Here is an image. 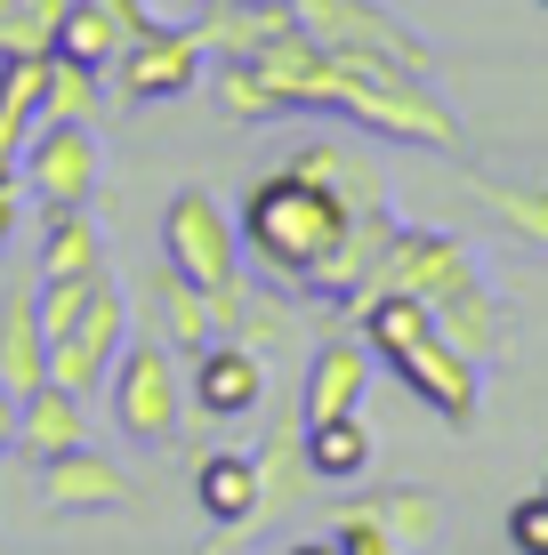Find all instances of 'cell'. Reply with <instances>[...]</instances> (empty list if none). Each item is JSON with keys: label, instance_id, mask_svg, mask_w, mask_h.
Here are the masks:
<instances>
[{"label": "cell", "instance_id": "obj_20", "mask_svg": "<svg viewBox=\"0 0 548 555\" xmlns=\"http://www.w3.org/2000/svg\"><path fill=\"white\" fill-rule=\"evenodd\" d=\"M339 507H355V515H371V524L387 531L404 555H420V547H436V531H444V507H436V491H420V483H371V491H347Z\"/></svg>", "mask_w": 548, "mask_h": 555}, {"label": "cell", "instance_id": "obj_30", "mask_svg": "<svg viewBox=\"0 0 548 555\" xmlns=\"http://www.w3.org/2000/svg\"><path fill=\"white\" fill-rule=\"evenodd\" d=\"M234 338H242V347H258V354H275L282 338H291V291H275V298L258 291V298H251V314H242V331H234Z\"/></svg>", "mask_w": 548, "mask_h": 555}, {"label": "cell", "instance_id": "obj_18", "mask_svg": "<svg viewBox=\"0 0 548 555\" xmlns=\"http://www.w3.org/2000/svg\"><path fill=\"white\" fill-rule=\"evenodd\" d=\"M298 25L291 0H202V49H211V65H234V56H258L267 41Z\"/></svg>", "mask_w": 548, "mask_h": 555}, {"label": "cell", "instance_id": "obj_12", "mask_svg": "<svg viewBox=\"0 0 548 555\" xmlns=\"http://www.w3.org/2000/svg\"><path fill=\"white\" fill-rule=\"evenodd\" d=\"M291 169H307L315 185H331L339 202L355 209V218H387V169H380V153L371 145H347V138H307L291 153Z\"/></svg>", "mask_w": 548, "mask_h": 555}, {"label": "cell", "instance_id": "obj_3", "mask_svg": "<svg viewBox=\"0 0 548 555\" xmlns=\"http://www.w3.org/2000/svg\"><path fill=\"white\" fill-rule=\"evenodd\" d=\"M291 9H298V33L323 56H364V65H395V73L436 81V49H428L387 0H291Z\"/></svg>", "mask_w": 548, "mask_h": 555}, {"label": "cell", "instance_id": "obj_35", "mask_svg": "<svg viewBox=\"0 0 548 555\" xmlns=\"http://www.w3.org/2000/svg\"><path fill=\"white\" fill-rule=\"evenodd\" d=\"M9 16H16V0H0V33H9Z\"/></svg>", "mask_w": 548, "mask_h": 555}, {"label": "cell", "instance_id": "obj_25", "mask_svg": "<svg viewBox=\"0 0 548 555\" xmlns=\"http://www.w3.org/2000/svg\"><path fill=\"white\" fill-rule=\"evenodd\" d=\"M122 49H129V25L113 9H98V0H73L65 25H56V56H73V65H89V73H105Z\"/></svg>", "mask_w": 548, "mask_h": 555}, {"label": "cell", "instance_id": "obj_37", "mask_svg": "<svg viewBox=\"0 0 548 555\" xmlns=\"http://www.w3.org/2000/svg\"><path fill=\"white\" fill-rule=\"evenodd\" d=\"M540 9H548V0H540Z\"/></svg>", "mask_w": 548, "mask_h": 555}, {"label": "cell", "instance_id": "obj_32", "mask_svg": "<svg viewBox=\"0 0 548 555\" xmlns=\"http://www.w3.org/2000/svg\"><path fill=\"white\" fill-rule=\"evenodd\" d=\"M16 9H25L33 25H49V33H56V25H65V9H73V0H16Z\"/></svg>", "mask_w": 548, "mask_h": 555}, {"label": "cell", "instance_id": "obj_23", "mask_svg": "<svg viewBox=\"0 0 548 555\" xmlns=\"http://www.w3.org/2000/svg\"><path fill=\"white\" fill-rule=\"evenodd\" d=\"M154 306H162V338H169L178 354H202V347L218 338V322H211V298H202V282H186L169 258L154 266Z\"/></svg>", "mask_w": 548, "mask_h": 555}, {"label": "cell", "instance_id": "obj_27", "mask_svg": "<svg viewBox=\"0 0 548 555\" xmlns=\"http://www.w3.org/2000/svg\"><path fill=\"white\" fill-rule=\"evenodd\" d=\"M105 105V73L73 65V56L49 49V89H41V121H98Z\"/></svg>", "mask_w": 548, "mask_h": 555}, {"label": "cell", "instance_id": "obj_16", "mask_svg": "<svg viewBox=\"0 0 548 555\" xmlns=\"http://www.w3.org/2000/svg\"><path fill=\"white\" fill-rule=\"evenodd\" d=\"M194 500L218 531H251L267 515V483H258L251 451H194Z\"/></svg>", "mask_w": 548, "mask_h": 555}, {"label": "cell", "instance_id": "obj_34", "mask_svg": "<svg viewBox=\"0 0 548 555\" xmlns=\"http://www.w3.org/2000/svg\"><path fill=\"white\" fill-rule=\"evenodd\" d=\"M0 451H16V395L0 387Z\"/></svg>", "mask_w": 548, "mask_h": 555}, {"label": "cell", "instance_id": "obj_31", "mask_svg": "<svg viewBox=\"0 0 548 555\" xmlns=\"http://www.w3.org/2000/svg\"><path fill=\"white\" fill-rule=\"evenodd\" d=\"M508 547H517V555H548V491H533V500L508 507Z\"/></svg>", "mask_w": 548, "mask_h": 555}, {"label": "cell", "instance_id": "obj_5", "mask_svg": "<svg viewBox=\"0 0 548 555\" xmlns=\"http://www.w3.org/2000/svg\"><path fill=\"white\" fill-rule=\"evenodd\" d=\"M371 291H411V298H428V314H444V306H460L468 291H484V266L460 234H444V225H395Z\"/></svg>", "mask_w": 548, "mask_h": 555}, {"label": "cell", "instance_id": "obj_2", "mask_svg": "<svg viewBox=\"0 0 548 555\" xmlns=\"http://www.w3.org/2000/svg\"><path fill=\"white\" fill-rule=\"evenodd\" d=\"M307 113H347L355 129L387 145H428V153H468L460 113L444 105L436 81L420 73H395V65H364V56H323L307 89Z\"/></svg>", "mask_w": 548, "mask_h": 555}, {"label": "cell", "instance_id": "obj_36", "mask_svg": "<svg viewBox=\"0 0 548 555\" xmlns=\"http://www.w3.org/2000/svg\"><path fill=\"white\" fill-rule=\"evenodd\" d=\"M218 555H251V547H218Z\"/></svg>", "mask_w": 548, "mask_h": 555}, {"label": "cell", "instance_id": "obj_38", "mask_svg": "<svg viewBox=\"0 0 548 555\" xmlns=\"http://www.w3.org/2000/svg\"><path fill=\"white\" fill-rule=\"evenodd\" d=\"M540 491H548V483H540Z\"/></svg>", "mask_w": 548, "mask_h": 555}, {"label": "cell", "instance_id": "obj_26", "mask_svg": "<svg viewBox=\"0 0 548 555\" xmlns=\"http://www.w3.org/2000/svg\"><path fill=\"white\" fill-rule=\"evenodd\" d=\"M476 202L493 209L508 234H524L533 250H548V185H517V178H476Z\"/></svg>", "mask_w": 548, "mask_h": 555}, {"label": "cell", "instance_id": "obj_9", "mask_svg": "<svg viewBox=\"0 0 548 555\" xmlns=\"http://www.w3.org/2000/svg\"><path fill=\"white\" fill-rule=\"evenodd\" d=\"M202 73H211V49H202L194 25H178V33H138V41L105 65V105H162V98H186V89H202Z\"/></svg>", "mask_w": 548, "mask_h": 555}, {"label": "cell", "instance_id": "obj_24", "mask_svg": "<svg viewBox=\"0 0 548 555\" xmlns=\"http://www.w3.org/2000/svg\"><path fill=\"white\" fill-rule=\"evenodd\" d=\"M41 89L49 56H0V153H25V138L41 129Z\"/></svg>", "mask_w": 548, "mask_h": 555}, {"label": "cell", "instance_id": "obj_8", "mask_svg": "<svg viewBox=\"0 0 548 555\" xmlns=\"http://www.w3.org/2000/svg\"><path fill=\"white\" fill-rule=\"evenodd\" d=\"M162 258L178 266L186 282L211 291V282L242 274V218L211 194V185H186V194L162 209Z\"/></svg>", "mask_w": 548, "mask_h": 555}, {"label": "cell", "instance_id": "obj_6", "mask_svg": "<svg viewBox=\"0 0 548 555\" xmlns=\"http://www.w3.org/2000/svg\"><path fill=\"white\" fill-rule=\"evenodd\" d=\"M25 169V194L33 209H89L105 185V145H98V121H41L16 153Z\"/></svg>", "mask_w": 548, "mask_h": 555}, {"label": "cell", "instance_id": "obj_10", "mask_svg": "<svg viewBox=\"0 0 548 555\" xmlns=\"http://www.w3.org/2000/svg\"><path fill=\"white\" fill-rule=\"evenodd\" d=\"M122 347H129V291L105 274L98 298H89V314L49 347V378H56V387H73V395H98L113 378V362H122Z\"/></svg>", "mask_w": 548, "mask_h": 555}, {"label": "cell", "instance_id": "obj_1", "mask_svg": "<svg viewBox=\"0 0 548 555\" xmlns=\"http://www.w3.org/2000/svg\"><path fill=\"white\" fill-rule=\"evenodd\" d=\"M355 234V209L331 194V185H315L307 169H267V178L242 194V250L258 258V274L275 282V291L307 298L315 274L339 258V242Z\"/></svg>", "mask_w": 548, "mask_h": 555}, {"label": "cell", "instance_id": "obj_15", "mask_svg": "<svg viewBox=\"0 0 548 555\" xmlns=\"http://www.w3.org/2000/svg\"><path fill=\"white\" fill-rule=\"evenodd\" d=\"M0 387L25 403L33 387H49V331H41V291L9 282L0 291Z\"/></svg>", "mask_w": 548, "mask_h": 555}, {"label": "cell", "instance_id": "obj_13", "mask_svg": "<svg viewBox=\"0 0 548 555\" xmlns=\"http://www.w3.org/2000/svg\"><path fill=\"white\" fill-rule=\"evenodd\" d=\"M251 459H258V483H267V515H258V524L291 515V507L315 491V467H307V418H298V403L258 418V451H251Z\"/></svg>", "mask_w": 548, "mask_h": 555}, {"label": "cell", "instance_id": "obj_22", "mask_svg": "<svg viewBox=\"0 0 548 555\" xmlns=\"http://www.w3.org/2000/svg\"><path fill=\"white\" fill-rule=\"evenodd\" d=\"M371 459H380V443H371V427H364V411H347V418H315L307 427V467H315V483H364L371 475Z\"/></svg>", "mask_w": 548, "mask_h": 555}, {"label": "cell", "instance_id": "obj_19", "mask_svg": "<svg viewBox=\"0 0 548 555\" xmlns=\"http://www.w3.org/2000/svg\"><path fill=\"white\" fill-rule=\"evenodd\" d=\"M73 443H89V395H73V387H33L25 403H16V451L41 467V459L56 451H73Z\"/></svg>", "mask_w": 548, "mask_h": 555}, {"label": "cell", "instance_id": "obj_7", "mask_svg": "<svg viewBox=\"0 0 548 555\" xmlns=\"http://www.w3.org/2000/svg\"><path fill=\"white\" fill-rule=\"evenodd\" d=\"M267 395V354L242 338H211L186 371V427H258Z\"/></svg>", "mask_w": 548, "mask_h": 555}, {"label": "cell", "instance_id": "obj_29", "mask_svg": "<svg viewBox=\"0 0 548 555\" xmlns=\"http://www.w3.org/2000/svg\"><path fill=\"white\" fill-rule=\"evenodd\" d=\"M98 282H105V274H56V282H33V291H41V331H49V347H56V338H65L73 322L89 314Z\"/></svg>", "mask_w": 548, "mask_h": 555}, {"label": "cell", "instance_id": "obj_21", "mask_svg": "<svg viewBox=\"0 0 548 555\" xmlns=\"http://www.w3.org/2000/svg\"><path fill=\"white\" fill-rule=\"evenodd\" d=\"M56 274H113V242L89 209H41V282Z\"/></svg>", "mask_w": 548, "mask_h": 555}, {"label": "cell", "instance_id": "obj_14", "mask_svg": "<svg viewBox=\"0 0 548 555\" xmlns=\"http://www.w3.org/2000/svg\"><path fill=\"white\" fill-rule=\"evenodd\" d=\"M364 387H371V347L364 338H323L307 354V378H298V418H347L364 411Z\"/></svg>", "mask_w": 548, "mask_h": 555}, {"label": "cell", "instance_id": "obj_33", "mask_svg": "<svg viewBox=\"0 0 548 555\" xmlns=\"http://www.w3.org/2000/svg\"><path fill=\"white\" fill-rule=\"evenodd\" d=\"M282 555H347V547H339V531H323V540H291Z\"/></svg>", "mask_w": 548, "mask_h": 555}, {"label": "cell", "instance_id": "obj_11", "mask_svg": "<svg viewBox=\"0 0 548 555\" xmlns=\"http://www.w3.org/2000/svg\"><path fill=\"white\" fill-rule=\"evenodd\" d=\"M387 371L404 378V387L420 395V403L436 411L444 427H476V411H484V362H468L444 331H428L420 347H404Z\"/></svg>", "mask_w": 548, "mask_h": 555}, {"label": "cell", "instance_id": "obj_28", "mask_svg": "<svg viewBox=\"0 0 548 555\" xmlns=\"http://www.w3.org/2000/svg\"><path fill=\"white\" fill-rule=\"evenodd\" d=\"M218 113L226 121H282V98L258 81V65H218Z\"/></svg>", "mask_w": 548, "mask_h": 555}, {"label": "cell", "instance_id": "obj_17", "mask_svg": "<svg viewBox=\"0 0 548 555\" xmlns=\"http://www.w3.org/2000/svg\"><path fill=\"white\" fill-rule=\"evenodd\" d=\"M41 500H49L56 515H105V507H122V500H129V475L113 467L105 451L73 443V451L41 459Z\"/></svg>", "mask_w": 548, "mask_h": 555}, {"label": "cell", "instance_id": "obj_4", "mask_svg": "<svg viewBox=\"0 0 548 555\" xmlns=\"http://www.w3.org/2000/svg\"><path fill=\"white\" fill-rule=\"evenodd\" d=\"M113 427L138 435V443L169 451L186 435V387H178V354H169V338H138V347H122L113 362Z\"/></svg>", "mask_w": 548, "mask_h": 555}]
</instances>
